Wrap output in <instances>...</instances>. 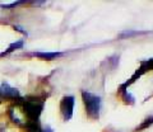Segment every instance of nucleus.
Returning a JSON list of instances; mask_svg holds the SVG:
<instances>
[{"label": "nucleus", "mask_w": 153, "mask_h": 132, "mask_svg": "<svg viewBox=\"0 0 153 132\" xmlns=\"http://www.w3.org/2000/svg\"><path fill=\"white\" fill-rule=\"evenodd\" d=\"M19 4H22V1H14V3H10V4H3V5H0V7L4 8V9H8V8L17 7V5H19Z\"/></svg>", "instance_id": "7"}, {"label": "nucleus", "mask_w": 153, "mask_h": 132, "mask_svg": "<svg viewBox=\"0 0 153 132\" xmlns=\"http://www.w3.org/2000/svg\"><path fill=\"white\" fill-rule=\"evenodd\" d=\"M74 104H75V100H74L73 95H66V97H64L63 99H61L60 112H61V116H63L64 121H69L71 117H73Z\"/></svg>", "instance_id": "3"}, {"label": "nucleus", "mask_w": 153, "mask_h": 132, "mask_svg": "<svg viewBox=\"0 0 153 132\" xmlns=\"http://www.w3.org/2000/svg\"><path fill=\"white\" fill-rule=\"evenodd\" d=\"M151 125H153V116L152 117H148V118L147 120H144V122H143V123L139 126V127H138V128H137V131L138 130H144V128H147V127H149Z\"/></svg>", "instance_id": "6"}, {"label": "nucleus", "mask_w": 153, "mask_h": 132, "mask_svg": "<svg viewBox=\"0 0 153 132\" xmlns=\"http://www.w3.org/2000/svg\"><path fill=\"white\" fill-rule=\"evenodd\" d=\"M33 56H36V57H40L42 60H54V59H57L60 57V56H63V54L61 52H33L32 54Z\"/></svg>", "instance_id": "4"}, {"label": "nucleus", "mask_w": 153, "mask_h": 132, "mask_svg": "<svg viewBox=\"0 0 153 132\" xmlns=\"http://www.w3.org/2000/svg\"><path fill=\"white\" fill-rule=\"evenodd\" d=\"M82 98H83V103L85 107V112L89 118L92 120H98L100 118V112H101V98L96 94L91 93V92H82Z\"/></svg>", "instance_id": "2"}, {"label": "nucleus", "mask_w": 153, "mask_h": 132, "mask_svg": "<svg viewBox=\"0 0 153 132\" xmlns=\"http://www.w3.org/2000/svg\"><path fill=\"white\" fill-rule=\"evenodd\" d=\"M23 46H25V41H22V40L21 41H17V42H14V43H12L10 46H9L7 51H4V52L0 54V56H5V55L10 54V52H13V51H16L18 48H22Z\"/></svg>", "instance_id": "5"}, {"label": "nucleus", "mask_w": 153, "mask_h": 132, "mask_svg": "<svg viewBox=\"0 0 153 132\" xmlns=\"http://www.w3.org/2000/svg\"><path fill=\"white\" fill-rule=\"evenodd\" d=\"M19 102L22 104L23 112H25V116L27 120L26 126L33 125V123H40V117H41V113L44 111V106H45L44 100L32 98V99H21Z\"/></svg>", "instance_id": "1"}]
</instances>
